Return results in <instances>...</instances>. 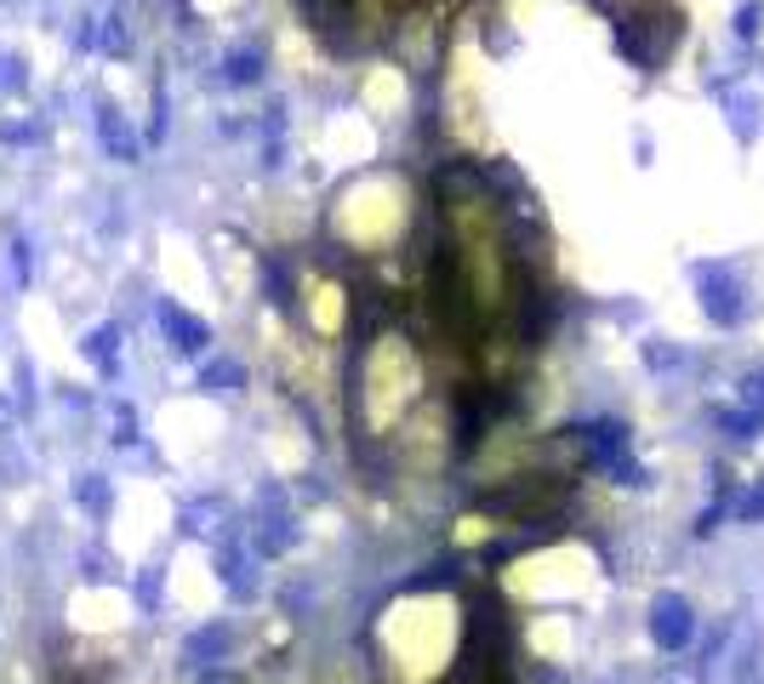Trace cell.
<instances>
[{"label":"cell","mask_w":764,"mask_h":684,"mask_svg":"<svg viewBox=\"0 0 764 684\" xmlns=\"http://www.w3.org/2000/svg\"><path fill=\"white\" fill-rule=\"evenodd\" d=\"M422 399V360L406 337H377L360 365V422L372 434H394L400 417Z\"/></svg>","instance_id":"obj_1"},{"label":"cell","mask_w":764,"mask_h":684,"mask_svg":"<svg viewBox=\"0 0 764 684\" xmlns=\"http://www.w3.org/2000/svg\"><path fill=\"white\" fill-rule=\"evenodd\" d=\"M383 639L394 650V662H400V673L417 684V679L440 673V656L451 650V616H445L440 598H411V605L388 611Z\"/></svg>","instance_id":"obj_2"},{"label":"cell","mask_w":764,"mask_h":684,"mask_svg":"<svg viewBox=\"0 0 764 684\" xmlns=\"http://www.w3.org/2000/svg\"><path fill=\"white\" fill-rule=\"evenodd\" d=\"M98 137H103V149L109 155H115L121 166H132L137 160V132H132V121H126V114L115 109V103H98Z\"/></svg>","instance_id":"obj_3"},{"label":"cell","mask_w":764,"mask_h":684,"mask_svg":"<svg viewBox=\"0 0 764 684\" xmlns=\"http://www.w3.org/2000/svg\"><path fill=\"white\" fill-rule=\"evenodd\" d=\"M160 326L172 331V342H178L183 354H201V349H206V326L194 320V314H183V308L166 303V308H160Z\"/></svg>","instance_id":"obj_4"},{"label":"cell","mask_w":764,"mask_h":684,"mask_svg":"<svg viewBox=\"0 0 764 684\" xmlns=\"http://www.w3.org/2000/svg\"><path fill=\"white\" fill-rule=\"evenodd\" d=\"M308 314H315L320 337H337V331H343V292H337V285H315V297H308Z\"/></svg>","instance_id":"obj_5"},{"label":"cell","mask_w":764,"mask_h":684,"mask_svg":"<svg viewBox=\"0 0 764 684\" xmlns=\"http://www.w3.org/2000/svg\"><path fill=\"white\" fill-rule=\"evenodd\" d=\"M87 360H98L103 371H115V365H121V331H115V326L87 331Z\"/></svg>","instance_id":"obj_6"},{"label":"cell","mask_w":764,"mask_h":684,"mask_svg":"<svg viewBox=\"0 0 764 684\" xmlns=\"http://www.w3.org/2000/svg\"><path fill=\"white\" fill-rule=\"evenodd\" d=\"M12 92H23V57L0 52V98H12Z\"/></svg>","instance_id":"obj_7"},{"label":"cell","mask_w":764,"mask_h":684,"mask_svg":"<svg viewBox=\"0 0 764 684\" xmlns=\"http://www.w3.org/2000/svg\"><path fill=\"white\" fill-rule=\"evenodd\" d=\"M80 502H87V508H103V502H109L103 474H87V479H80Z\"/></svg>","instance_id":"obj_8"},{"label":"cell","mask_w":764,"mask_h":684,"mask_svg":"<svg viewBox=\"0 0 764 684\" xmlns=\"http://www.w3.org/2000/svg\"><path fill=\"white\" fill-rule=\"evenodd\" d=\"M229 80H240V86L258 80V57H251V52H235V57H229Z\"/></svg>","instance_id":"obj_9"},{"label":"cell","mask_w":764,"mask_h":684,"mask_svg":"<svg viewBox=\"0 0 764 684\" xmlns=\"http://www.w3.org/2000/svg\"><path fill=\"white\" fill-rule=\"evenodd\" d=\"M206 383H212V388H223V383L235 388V383H240V365H212V371H206Z\"/></svg>","instance_id":"obj_10"},{"label":"cell","mask_w":764,"mask_h":684,"mask_svg":"<svg viewBox=\"0 0 764 684\" xmlns=\"http://www.w3.org/2000/svg\"><path fill=\"white\" fill-rule=\"evenodd\" d=\"M0 137H7V142H35V126H7Z\"/></svg>","instance_id":"obj_11"},{"label":"cell","mask_w":764,"mask_h":684,"mask_svg":"<svg viewBox=\"0 0 764 684\" xmlns=\"http://www.w3.org/2000/svg\"><path fill=\"white\" fill-rule=\"evenodd\" d=\"M7 417H12V411H7V399H0V428H7Z\"/></svg>","instance_id":"obj_12"}]
</instances>
